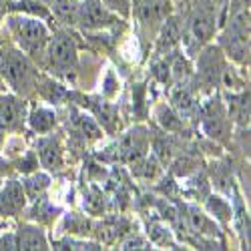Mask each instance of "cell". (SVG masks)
<instances>
[{
	"label": "cell",
	"instance_id": "cell-23",
	"mask_svg": "<svg viewBox=\"0 0 251 251\" xmlns=\"http://www.w3.org/2000/svg\"><path fill=\"white\" fill-rule=\"evenodd\" d=\"M153 117L159 125V129L171 135H181L187 131V123L175 113L169 102H157L153 107Z\"/></svg>",
	"mask_w": 251,
	"mask_h": 251
},
{
	"label": "cell",
	"instance_id": "cell-14",
	"mask_svg": "<svg viewBox=\"0 0 251 251\" xmlns=\"http://www.w3.org/2000/svg\"><path fill=\"white\" fill-rule=\"evenodd\" d=\"M169 97V104L175 109V113L189 125H197V111H199V93L195 91L193 82H187V85H169L167 91Z\"/></svg>",
	"mask_w": 251,
	"mask_h": 251
},
{
	"label": "cell",
	"instance_id": "cell-19",
	"mask_svg": "<svg viewBox=\"0 0 251 251\" xmlns=\"http://www.w3.org/2000/svg\"><path fill=\"white\" fill-rule=\"evenodd\" d=\"M14 241H16V249H23V251H47V249H50V241L47 237L45 227L34 223V221L18 225V229L14 231Z\"/></svg>",
	"mask_w": 251,
	"mask_h": 251
},
{
	"label": "cell",
	"instance_id": "cell-20",
	"mask_svg": "<svg viewBox=\"0 0 251 251\" xmlns=\"http://www.w3.org/2000/svg\"><path fill=\"white\" fill-rule=\"evenodd\" d=\"M34 95H38L47 104H50V107H60V104H65V102H71L73 91L67 89V87L62 85L58 78H54L52 75L40 73Z\"/></svg>",
	"mask_w": 251,
	"mask_h": 251
},
{
	"label": "cell",
	"instance_id": "cell-11",
	"mask_svg": "<svg viewBox=\"0 0 251 251\" xmlns=\"http://www.w3.org/2000/svg\"><path fill=\"white\" fill-rule=\"evenodd\" d=\"M123 23V18L113 14L100 0H80L76 12V26L82 32H99L102 28Z\"/></svg>",
	"mask_w": 251,
	"mask_h": 251
},
{
	"label": "cell",
	"instance_id": "cell-18",
	"mask_svg": "<svg viewBox=\"0 0 251 251\" xmlns=\"http://www.w3.org/2000/svg\"><path fill=\"white\" fill-rule=\"evenodd\" d=\"M233 129H249V87L241 91H219Z\"/></svg>",
	"mask_w": 251,
	"mask_h": 251
},
{
	"label": "cell",
	"instance_id": "cell-21",
	"mask_svg": "<svg viewBox=\"0 0 251 251\" xmlns=\"http://www.w3.org/2000/svg\"><path fill=\"white\" fill-rule=\"evenodd\" d=\"M185 227L187 231H191L195 235H199L203 239V235H217L219 231V223L215 219H211L207 213H203L197 205H187L185 207Z\"/></svg>",
	"mask_w": 251,
	"mask_h": 251
},
{
	"label": "cell",
	"instance_id": "cell-37",
	"mask_svg": "<svg viewBox=\"0 0 251 251\" xmlns=\"http://www.w3.org/2000/svg\"><path fill=\"white\" fill-rule=\"evenodd\" d=\"M6 2H12V0H6Z\"/></svg>",
	"mask_w": 251,
	"mask_h": 251
},
{
	"label": "cell",
	"instance_id": "cell-16",
	"mask_svg": "<svg viewBox=\"0 0 251 251\" xmlns=\"http://www.w3.org/2000/svg\"><path fill=\"white\" fill-rule=\"evenodd\" d=\"M71 104V135L73 139H78L82 143H97L102 139V129L100 125L95 121V117L85 111L82 107L75 102Z\"/></svg>",
	"mask_w": 251,
	"mask_h": 251
},
{
	"label": "cell",
	"instance_id": "cell-15",
	"mask_svg": "<svg viewBox=\"0 0 251 251\" xmlns=\"http://www.w3.org/2000/svg\"><path fill=\"white\" fill-rule=\"evenodd\" d=\"M36 157L40 167H45L49 173H60L65 169V145H62V137L58 133H47L40 135L36 143Z\"/></svg>",
	"mask_w": 251,
	"mask_h": 251
},
{
	"label": "cell",
	"instance_id": "cell-34",
	"mask_svg": "<svg viewBox=\"0 0 251 251\" xmlns=\"http://www.w3.org/2000/svg\"><path fill=\"white\" fill-rule=\"evenodd\" d=\"M0 249H16V241H14V231L12 233H0Z\"/></svg>",
	"mask_w": 251,
	"mask_h": 251
},
{
	"label": "cell",
	"instance_id": "cell-8",
	"mask_svg": "<svg viewBox=\"0 0 251 251\" xmlns=\"http://www.w3.org/2000/svg\"><path fill=\"white\" fill-rule=\"evenodd\" d=\"M193 65V87L199 93V97H207L215 91H219V82L223 69L227 65V58L219 45L209 43L205 45L195 56Z\"/></svg>",
	"mask_w": 251,
	"mask_h": 251
},
{
	"label": "cell",
	"instance_id": "cell-25",
	"mask_svg": "<svg viewBox=\"0 0 251 251\" xmlns=\"http://www.w3.org/2000/svg\"><path fill=\"white\" fill-rule=\"evenodd\" d=\"M58 215H60V209L54 207L45 193L32 199V207L28 209V221H34L45 227V225H52Z\"/></svg>",
	"mask_w": 251,
	"mask_h": 251
},
{
	"label": "cell",
	"instance_id": "cell-10",
	"mask_svg": "<svg viewBox=\"0 0 251 251\" xmlns=\"http://www.w3.org/2000/svg\"><path fill=\"white\" fill-rule=\"evenodd\" d=\"M71 102H75L85 111H89L95 117V121L100 125L102 133L115 137L123 131L121 111H119V107L115 102L104 100L102 97H87V95H80V93H75V91H73Z\"/></svg>",
	"mask_w": 251,
	"mask_h": 251
},
{
	"label": "cell",
	"instance_id": "cell-28",
	"mask_svg": "<svg viewBox=\"0 0 251 251\" xmlns=\"http://www.w3.org/2000/svg\"><path fill=\"white\" fill-rule=\"evenodd\" d=\"M8 12H23L40 20H52L49 4L43 0H12V2H8Z\"/></svg>",
	"mask_w": 251,
	"mask_h": 251
},
{
	"label": "cell",
	"instance_id": "cell-35",
	"mask_svg": "<svg viewBox=\"0 0 251 251\" xmlns=\"http://www.w3.org/2000/svg\"><path fill=\"white\" fill-rule=\"evenodd\" d=\"M10 161H6L4 157H0V187H2V183L6 181V175H8V169H10Z\"/></svg>",
	"mask_w": 251,
	"mask_h": 251
},
{
	"label": "cell",
	"instance_id": "cell-1",
	"mask_svg": "<svg viewBox=\"0 0 251 251\" xmlns=\"http://www.w3.org/2000/svg\"><path fill=\"white\" fill-rule=\"evenodd\" d=\"M191 6L183 18L181 50L193 58L205 45L217 36L225 18L227 0H189Z\"/></svg>",
	"mask_w": 251,
	"mask_h": 251
},
{
	"label": "cell",
	"instance_id": "cell-12",
	"mask_svg": "<svg viewBox=\"0 0 251 251\" xmlns=\"http://www.w3.org/2000/svg\"><path fill=\"white\" fill-rule=\"evenodd\" d=\"M26 117H28V99L0 91V129L14 135L23 133L26 129Z\"/></svg>",
	"mask_w": 251,
	"mask_h": 251
},
{
	"label": "cell",
	"instance_id": "cell-3",
	"mask_svg": "<svg viewBox=\"0 0 251 251\" xmlns=\"http://www.w3.org/2000/svg\"><path fill=\"white\" fill-rule=\"evenodd\" d=\"M40 67L36 62L20 50L12 40H0V75L6 89L10 93L30 99L36 91V82L40 76Z\"/></svg>",
	"mask_w": 251,
	"mask_h": 251
},
{
	"label": "cell",
	"instance_id": "cell-26",
	"mask_svg": "<svg viewBox=\"0 0 251 251\" xmlns=\"http://www.w3.org/2000/svg\"><path fill=\"white\" fill-rule=\"evenodd\" d=\"M80 0H49V10L54 20L62 26H76V12Z\"/></svg>",
	"mask_w": 251,
	"mask_h": 251
},
{
	"label": "cell",
	"instance_id": "cell-4",
	"mask_svg": "<svg viewBox=\"0 0 251 251\" xmlns=\"http://www.w3.org/2000/svg\"><path fill=\"white\" fill-rule=\"evenodd\" d=\"M43 71L52 75L58 80L76 82L78 76V36L71 26H58L50 32L49 45L43 58Z\"/></svg>",
	"mask_w": 251,
	"mask_h": 251
},
{
	"label": "cell",
	"instance_id": "cell-17",
	"mask_svg": "<svg viewBox=\"0 0 251 251\" xmlns=\"http://www.w3.org/2000/svg\"><path fill=\"white\" fill-rule=\"evenodd\" d=\"M26 195L18 179H6L0 187V219H12L26 209Z\"/></svg>",
	"mask_w": 251,
	"mask_h": 251
},
{
	"label": "cell",
	"instance_id": "cell-24",
	"mask_svg": "<svg viewBox=\"0 0 251 251\" xmlns=\"http://www.w3.org/2000/svg\"><path fill=\"white\" fill-rule=\"evenodd\" d=\"M205 211L221 227H227L233 217V201L229 203L227 195H221V193H209L205 197Z\"/></svg>",
	"mask_w": 251,
	"mask_h": 251
},
{
	"label": "cell",
	"instance_id": "cell-7",
	"mask_svg": "<svg viewBox=\"0 0 251 251\" xmlns=\"http://www.w3.org/2000/svg\"><path fill=\"white\" fill-rule=\"evenodd\" d=\"M173 10H175L173 0H133L131 16L135 18L143 54H149L157 30Z\"/></svg>",
	"mask_w": 251,
	"mask_h": 251
},
{
	"label": "cell",
	"instance_id": "cell-32",
	"mask_svg": "<svg viewBox=\"0 0 251 251\" xmlns=\"http://www.w3.org/2000/svg\"><path fill=\"white\" fill-rule=\"evenodd\" d=\"M12 165H14V171L16 173H23V175H28V173H32V171H36L38 169V157H36V153L34 151H23V157H20L18 161H12Z\"/></svg>",
	"mask_w": 251,
	"mask_h": 251
},
{
	"label": "cell",
	"instance_id": "cell-36",
	"mask_svg": "<svg viewBox=\"0 0 251 251\" xmlns=\"http://www.w3.org/2000/svg\"><path fill=\"white\" fill-rule=\"evenodd\" d=\"M0 91H6V85H4V80H2V75H0Z\"/></svg>",
	"mask_w": 251,
	"mask_h": 251
},
{
	"label": "cell",
	"instance_id": "cell-31",
	"mask_svg": "<svg viewBox=\"0 0 251 251\" xmlns=\"http://www.w3.org/2000/svg\"><path fill=\"white\" fill-rule=\"evenodd\" d=\"M119 249H155L151 239L145 237L141 233H127L121 241H119Z\"/></svg>",
	"mask_w": 251,
	"mask_h": 251
},
{
	"label": "cell",
	"instance_id": "cell-9",
	"mask_svg": "<svg viewBox=\"0 0 251 251\" xmlns=\"http://www.w3.org/2000/svg\"><path fill=\"white\" fill-rule=\"evenodd\" d=\"M149 147H151V135H149V129L145 125H135L129 131H125L119 135L117 143L113 147L104 149L107 153H113L109 157V163H135L137 159L145 157L149 153Z\"/></svg>",
	"mask_w": 251,
	"mask_h": 251
},
{
	"label": "cell",
	"instance_id": "cell-22",
	"mask_svg": "<svg viewBox=\"0 0 251 251\" xmlns=\"http://www.w3.org/2000/svg\"><path fill=\"white\" fill-rule=\"evenodd\" d=\"M58 125V115L54 109L45 107V104H34L28 107V117H26V127L34 133V135H47L50 131L56 129Z\"/></svg>",
	"mask_w": 251,
	"mask_h": 251
},
{
	"label": "cell",
	"instance_id": "cell-6",
	"mask_svg": "<svg viewBox=\"0 0 251 251\" xmlns=\"http://www.w3.org/2000/svg\"><path fill=\"white\" fill-rule=\"evenodd\" d=\"M197 127L203 131V135L221 147L231 145L233 137V123L227 115L225 102L221 99V93L215 91L207 95L203 100H199V111H197Z\"/></svg>",
	"mask_w": 251,
	"mask_h": 251
},
{
	"label": "cell",
	"instance_id": "cell-13",
	"mask_svg": "<svg viewBox=\"0 0 251 251\" xmlns=\"http://www.w3.org/2000/svg\"><path fill=\"white\" fill-rule=\"evenodd\" d=\"M181 34H183V18L175 10L163 20L161 28L157 30V36L151 45L153 56H165L171 54L173 50L181 49Z\"/></svg>",
	"mask_w": 251,
	"mask_h": 251
},
{
	"label": "cell",
	"instance_id": "cell-30",
	"mask_svg": "<svg viewBox=\"0 0 251 251\" xmlns=\"http://www.w3.org/2000/svg\"><path fill=\"white\" fill-rule=\"evenodd\" d=\"M145 100H147L145 82H135L133 85V113H135V117H139V121L147 117V111H149V104Z\"/></svg>",
	"mask_w": 251,
	"mask_h": 251
},
{
	"label": "cell",
	"instance_id": "cell-27",
	"mask_svg": "<svg viewBox=\"0 0 251 251\" xmlns=\"http://www.w3.org/2000/svg\"><path fill=\"white\" fill-rule=\"evenodd\" d=\"M23 183V189L28 201L36 199L38 195H43L49 187H50V173L49 171H32L28 175H25V179L20 181Z\"/></svg>",
	"mask_w": 251,
	"mask_h": 251
},
{
	"label": "cell",
	"instance_id": "cell-2",
	"mask_svg": "<svg viewBox=\"0 0 251 251\" xmlns=\"http://www.w3.org/2000/svg\"><path fill=\"white\" fill-rule=\"evenodd\" d=\"M217 45L225 58L233 65L249 67V6H243L237 0H227L225 18L217 30Z\"/></svg>",
	"mask_w": 251,
	"mask_h": 251
},
{
	"label": "cell",
	"instance_id": "cell-5",
	"mask_svg": "<svg viewBox=\"0 0 251 251\" xmlns=\"http://www.w3.org/2000/svg\"><path fill=\"white\" fill-rule=\"evenodd\" d=\"M2 20H4V26L8 30L10 40L25 54H28L40 67V71H43L45 50H47L49 38L52 32L47 25V20H40L36 16H28L23 12H6Z\"/></svg>",
	"mask_w": 251,
	"mask_h": 251
},
{
	"label": "cell",
	"instance_id": "cell-33",
	"mask_svg": "<svg viewBox=\"0 0 251 251\" xmlns=\"http://www.w3.org/2000/svg\"><path fill=\"white\" fill-rule=\"evenodd\" d=\"M113 14L121 16L123 20L131 18V8H133V0H100Z\"/></svg>",
	"mask_w": 251,
	"mask_h": 251
},
{
	"label": "cell",
	"instance_id": "cell-29",
	"mask_svg": "<svg viewBox=\"0 0 251 251\" xmlns=\"http://www.w3.org/2000/svg\"><path fill=\"white\" fill-rule=\"evenodd\" d=\"M50 249H56V251H62V249H71V251H99V249H104L100 241H93V239H87V237H75V235H67L62 239H54L50 243Z\"/></svg>",
	"mask_w": 251,
	"mask_h": 251
}]
</instances>
